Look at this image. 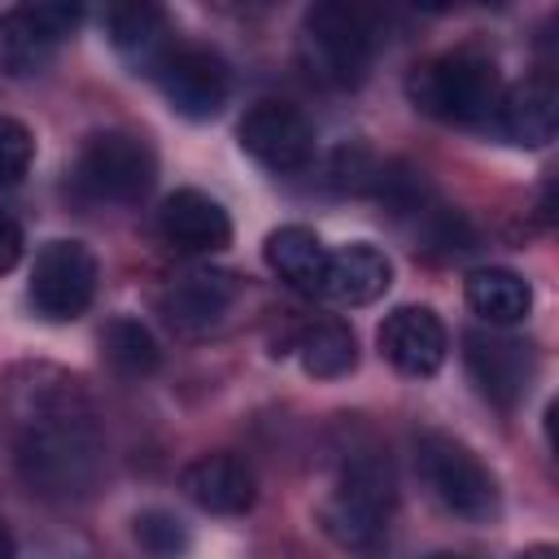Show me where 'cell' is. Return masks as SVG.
I'll list each match as a JSON object with an SVG mask.
<instances>
[{
  "instance_id": "ac0fdd59",
  "label": "cell",
  "mask_w": 559,
  "mask_h": 559,
  "mask_svg": "<svg viewBox=\"0 0 559 559\" xmlns=\"http://www.w3.org/2000/svg\"><path fill=\"white\" fill-rule=\"evenodd\" d=\"M262 258H266V266H271L288 288H297V293H306V297H319V293H323L328 249H323V240H319L310 227H301V223L275 227V231L266 236V245H262Z\"/></svg>"
},
{
  "instance_id": "484cf974",
  "label": "cell",
  "mask_w": 559,
  "mask_h": 559,
  "mask_svg": "<svg viewBox=\"0 0 559 559\" xmlns=\"http://www.w3.org/2000/svg\"><path fill=\"white\" fill-rule=\"evenodd\" d=\"M515 559H559V550H555V546H528V550H520Z\"/></svg>"
},
{
  "instance_id": "5b68a950",
  "label": "cell",
  "mask_w": 559,
  "mask_h": 559,
  "mask_svg": "<svg viewBox=\"0 0 559 559\" xmlns=\"http://www.w3.org/2000/svg\"><path fill=\"white\" fill-rule=\"evenodd\" d=\"M301 61L328 87H358L371 70V31L358 9L323 0L301 17Z\"/></svg>"
},
{
  "instance_id": "52a82bcc",
  "label": "cell",
  "mask_w": 559,
  "mask_h": 559,
  "mask_svg": "<svg viewBox=\"0 0 559 559\" xmlns=\"http://www.w3.org/2000/svg\"><path fill=\"white\" fill-rule=\"evenodd\" d=\"M96 275H100L96 258L83 240H48L35 253L31 288H26L35 314H44L52 323L79 319L96 297Z\"/></svg>"
},
{
  "instance_id": "7a4b0ae2",
  "label": "cell",
  "mask_w": 559,
  "mask_h": 559,
  "mask_svg": "<svg viewBox=\"0 0 559 559\" xmlns=\"http://www.w3.org/2000/svg\"><path fill=\"white\" fill-rule=\"evenodd\" d=\"M406 92L428 118H441L454 127H480L498 114L502 79H498L493 57L476 48H454V52H441L415 66L406 79Z\"/></svg>"
},
{
  "instance_id": "83f0119b",
  "label": "cell",
  "mask_w": 559,
  "mask_h": 559,
  "mask_svg": "<svg viewBox=\"0 0 559 559\" xmlns=\"http://www.w3.org/2000/svg\"><path fill=\"white\" fill-rule=\"evenodd\" d=\"M424 559H467V555H454V550H437V555H424Z\"/></svg>"
},
{
  "instance_id": "8fae6325",
  "label": "cell",
  "mask_w": 559,
  "mask_h": 559,
  "mask_svg": "<svg viewBox=\"0 0 559 559\" xmlns=\"http://www.w3.org/2000/svg\"><path fill=\"white\" fill-rule=\"evenodd\" d=\"M463 362L467 376L476 380V389L493 402V406H515L537 371V358L524 341L502 336V332H467L463 336Z\"/></svg>"
},
{
  "instance_id": "9c48e42d",
  "label": "cell",
  "mask_w": 559,
  "mask_h": 559,
  "mask_svg": "<svg viewBox=\"0 0 559 559\" xmlns=\"http://www.w3.org/2000/svg\"><path fill=\"white\" fill-rule=\"evenodd\" d=\"M74 4H13L0 13V70L22 79L52 61V52L79 26Z\"/></svg>"
},
{
  "instance_id": "4fadbf2b",
  "label": "cell",
  "mask_w": 559,
  "mask_h": 559,
  "mask_svg": "<svg viewBox=\"0 0 559 559\" xmlns=\"http://www.w3.org/2000/svg\"><path fill=\"white\" fill-rule=\"evenodd\" d=\"M376 345L402 376H432L445 362L450 336H445V323L428 306H397L384 314Z\"/></svg>"
},
{
  "instance_id": "9a60e30c",
  "label": "cell",
  "mask_w": 559,
  "mask_h": 559,
  "mask_svg": "<svg viewBox=\"0 0 559 559\" xmlns=\"http://www.w3.org/2000/svg\"><path fill=\"white\" fill-rule=\"evenodd\" d=\"M157 227L175 249L188 253H218L231 240L227 210L201 188H175L157 210Z\"/></svg>"
},
{
  "instance_id": "cb8c5ba5",
  "label": "cell",
  "mask_w": 559,
  "mask_h": 559,
  "mask_svg": "<svg viewBox=\"0 0 559 559\" xmlns=\"http://www.w3.org/2000/svg\"><path fill=\"white\" fill-rule=\"evenodd\" d=\"M35 162V135L26 122L0 114V183H17Z\"/></svg>"
},
{
  "instance_id": "d4e9b609",
  "label": "cell",
  "mask_w": 559,
  "mask_h": 559,
  "mask_svg": "<svg viewBox=\"0 0 559 559\" xmlns=\"http://www.w3.org/2000/svg\"><path fill=\"white\" fill-rule=\"evenodd\" d=\"M22 249H26L22 227H17L9 214H0V275H9V271L22 262Z\"/></svg>"
},
{
  "instance_id": "603a6c76",
  "label": "cell",
  "mask_w": 559,
  "mask_h": 559,
  "mask_svg": "<svg viewBox=\"0 0 559 559\" xmlns=\"http://www.w3.org/2000/svg\"><path fill=\"white\" fill-rule=\"evenodd\" d=\"M131 537L135 546L148 555V559H183L188 546H192V533L188 524L175 515V511H162V507H148L131 520Z\"/></svg>"
},
{
  "instance_id": "8992f818",
  "label": "cell",
  "mask_w": 559,
  "mask_h": 559,
  "mask_svg": "<svg viewBox=\"0 0 559 559\" xmlns=\"http://www.w3.org/2000/svg\"><path fill=\"white\" fill-rule=\"evenodd\" d=\"M79 183L96 197V201H118V205H131L140 201L153 179H157V157L148 148L144 135L135 131H96L83 140L79 148Z\"/></svg>"
},
{
  "instance_id": "44dd1931",
  "label": "cell",
  "mask_w": 559,
  "mask_h": 559,
  "mask_svg": "<svg viewBox=\"0 0 559 559\" xmlns=\"http://www.w3.org/2000/svg\"><path fill=\"white\" fill-rule=\"evenodd\" d=\"M297 358L301 371L314 380H336L358 367V341L354 328L341 319H314L297 332Z\"/></svg>"
},
{
  "instance_id": "2e32d148",
  "label": "cell",
  "mask_w": 559,
  "mask_h": 559,
  "mask_svg": "<svg viewBox=\"0 0 559 559\" xmlns=\"http://www.w3.org/2000/svg\"><path fill=\"white\" fill-rule=\"evenodd\" d=\"M393 284V262L380 245L354 240L341 245L336 253H328V275H323V297L341 301V306H371L376 297H384Z\"/></svg>"
},
{
  "instance_id": "d6986e66",
  "label": "cell",
  "mask_w": 559,
  "mask_h": 559,
  "mask_svg": "<svg viewBox=\"0 0 559 559\" xmlns=\"http://www.w3.org/2000/svg\"><path fill=\"white\" fill-rule=\"evenodd\" d=\"M463 293H467V306L485 323H493V328L520 323L533 310V288L511 266H480V271H472L467 284H463Z\"/></svg>"
},
{
  "instance_id": "e0dca14e",
  "label": "cell",
  "mask_w": 559,
  "mask_h": 559,
  "mask_svg": "<svg viewBox=\"0 0 559 559\" xmlns=\"http://www.w3.org/2000/svg\"><path fill=\"white\" fill-rule=\"evenodd\" d=\"M493 118L511 144L542 148L555 140V127H559V92L546 79H524V83L502 92Z\"/></svg>"
},
{
  "instance_id": "5bb4252c",
  "label": "cell",
  "mask_w": 559,
  "mask_h": 559,
  "mask_svg": "<svg viewBox=\"0 0 559 559\" xmlns=\"http://www.w3.org/2000/svg\"><path fill=\"white\" fill-rule=\"evenodd\" d=\"M183 493L210 511V515H240L253 507L258 498V480H253V467L240 459V454H227V450H214V454H201L183 467L179 476Z\"/></svg>"
},
{
  "instance_id": "ffe728a7",
  "label": "cell",
  "mask_w": 559,
  "mask_h": 559,
  "mask_svg": "<svg viewBox=\"0 0 559 559\" xmlns=\"http://www.w3.org/2000/svg\"><path fill=\"white\" fill-rule=\"evenodd\" d=\"M105 31H109V44H114L122 57L157 66L162 52H166L170 22H166V13H162L157 4L131 0V4H114V9H105Z\"/></svg>"
},
{
  "instance_id": "3957f363",
  "label": "cell",
  "mask_w": 559,
  "mask_h": 559,
  "mask_svg": "<svg viewBox=\"0 0 559 559\" xmlns=\"http://www.w3.org/2000/svg\"><path fill=\"white\" fill-rule=\"evenodd\" d=\"M389 515H393V472L376 454L349 459L319 511L328 537L345 550H376L389 533Z\"/></svg>"
},
{
  "instance_id": "4316f807",
  "label": "cell",
  "mask_w": 559,
  "mask_h": 559,
  "mask_svg": "<svg viewBox=\"0 0 559 559\" xmlns=\"http://www.w3.org/2000/svg\"><path fill=\"white\" fill-rule=\"evenodd\" d=\"M0 559H17V546H13V533L4 528V520H0Z\"/></svg>"
},
{
  "instance_id": "7c38bea8",
  "label": "cell",
  "mask_w": 559,
  "mask_h": 559,
  "mask_svg": "<svg viewBox=\"0 0 559 559\" xmlns=\"http://www.w3.org/2000/svg\"><path fill=\"white\" fill-rule=\"evenodd\" d=\"M240 297V280L231 271L218 266H192L179 280H170V288L162 293V314L175 332L183 336H201L210 328H218L227 319V310Z\"/></svg>"
},
{
  "instance_id": "7402d4cb",
  "label": "cell",
  "mask_w": 559,
  "mask_h": 559,
  "mask_svg": "<svg viewBox=\"0 0 559 559\" xmlns=\"http://www.w3.org/2000/svg\"><path fill=\"white\" fill-rule=\"evenodd\" d=\"M100 358L118 371V376H153L157 362H162V349H157V336L140 323V319H109L105 332H100Z\"/></svg>"
},
{
  "instance_id": "277c9868",
  "label": "cell",
  "mask_w": 559,
  "mask_h": 559,
  "mask_svg": "<svg viewBox=\"0 0 559 559\" xmlns=\"http://www.w3.org/2000/svg\"><path fill=\"white\" fill-rule=\"evenodd\" d=\"M415 467L445 511L476 520V524L498 515V480L472 445H463L445 432H419L415 437Z\"/></svg>"
},
{
  "instance_id": "6da1fadb",
  "label": "cell",
  "mask_w": 559,
  "mask_h": 559,
  "mask_svg": "<svg viewBox=\"0 0 559 559\" xmlns=\"http://www.w3.org/2000/svg\"><path fill=\"white\" fill-rule=\"evenodd\" d=\"M13 463L26 489L39 498L70 502L92 493V485L100 480L105 445L92 424V406L74 389V380L57 371H35V380L17 389Z\"/></svg>"
},
{
  "instance_id": "30bf717a",
  "label": "cell",
  "mask_w": 559,
  "mask_h": 559,
  "mask_svg": "<svg viewBox=\"0 0 559 559\" xmlns=\"http://www.w3.org/2000/svg\"><path fill=\"white\" fill-rule=\"evenodd\" d=\"M236 135H240V148H245L258 166H266V170H275V175L301 170V166L310 162V153H314V131H310V122L301 118V109H293V105H284V100H258V105L240 118Z\"/></svg>"
},
{
  "instance_id": "ba28073f",
  "label": "cell",
  "mask_w": 559,
  "mask_h": 559,
  "mask_svg": "<svg viewBox=\"0 0 559 559\" xmlns=\"http://www.w3.org/2000/svg\"><path fill=\"white\" fill-rule=\"evenodd\" d=\"M153 70H157V83H162V92H166V100H170V109L179 118L205 122L227 105L231 70L214 48L175 44V48L162 52V61Z\"/></svg>"
}]
</instances>
